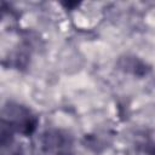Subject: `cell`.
Instances as JSON below:
<instances>
[{
	"mask_svg": "<svg viewBox=\"0 0 155 155\" xmlns=\"http://www.w3.org/2000/svg\"><path fill=\"white\" fill-rule=\"evenodd\" d=\"M38 116L25 105L7 102L2 108L1 125L11 132L21 133L25 137L31 136L38 127Z\"/></svg>",
	"mask_w": 155,
	"mask_h": 155,
	"instance_id": "obj_1",
	"label": "cell"
},
{
	"mask_svg": "<svg viewBox=\"0 0 155 155\" xmlns=\"http://www.w3.org/2000/svg\"><path fill=\"white\" fill-rule=\"evenodd\" d=\"M41 148L48 155H74L73 137L58 128H51L42 133Z\"/></svg>",
	"mask_w": 155,
	"mask_h": 155,
	"instance_id": "obj_2",
	"label": "cell"
},
{
	"mask_svg": "<svg viewBox=\"0 0 155 155\" xmlns=\"http://www.w3.org/2000/svg\"><path fill=\"white\" fill-rule=\"evenodd\" d=\"M119 67L125 73H130L136 76H144L149 71V68L147 67V64L139 58L133 56H126L124 58H120Z\"/></svg>",
	"mask_w": 155,
	"mask_h": 155,
	"instance_id": "obj_3",
	"label": "cell"
}]
</instances>
